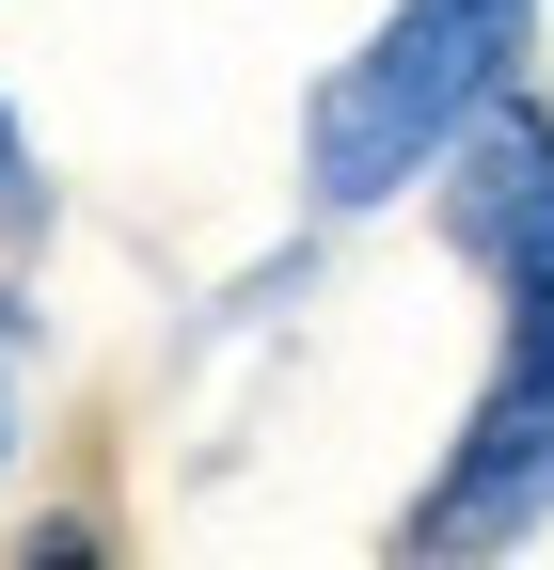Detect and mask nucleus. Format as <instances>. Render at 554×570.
I'll return each mask as SVG.
<instances>
[{"instance_id": "nucleus-1", "label": "nucleus", "mask_w": 554, "mask_h": 570, "mask_svg": "<svg viewBox=\"0 0 554 570\" xmlns=\"http://www.w3.org/2000/svg\"><path fill=\"white\" fill-rule=\"evenodd\" d=\"M523 32H538V0H396L301 111L317 206H396L412 175H444V142L523 80Z\"/></svg>"}, {"instance_id": "nucleus-2", "label": "nucleus", "mask_w": 554, "mask_h": 570, "mask_svg": "<svg viewBox=\"0 0 554 570\" xmlns=\"http://www.w3.org/2000/svg\"><path fill=\"white\" fill-rule=\"evenodd\" d=\"M538 523H554V381L507 365L492 396H475L444 491L412 508V554H507V539H538Z\"/></svg>"}, {"instance_id": "nucleus-3", "label": "nucleus", "mask_w": 554, "mask_h": 570, "mask_svg": "<svg viewBox=\"0 0 554 570\" xmlns=\"http://www.w3.org/2000/svg\"><path fill=\"white\" fill-rule=\"evenodd\" d=\"M444 159H459V238L507 269V254L554 223V127H538L523 96H492V111H475V127L444 142Z\"/></svg>"}, {"instance_id": "nucleus-4", "label": "nucleus", "mask_w": 554, "mask_h": 570, "mask_svg": "<svg viewBox=\"0 0 554 570\" xmlns=\"http://www.w3.org/2000/svg\"><path fill=\"white\" fill-rule=\"evenodd\" d=\"M507 365H538V381H554V223L507 254Z\"/></svg>"}, {"instance_id": "nucleus-5", "label": "nucleus", "mask_w": 554, "mask_h": 570, "mask_svg": "<svg viewBox=\"0 0 554 570\" xmlns=\"http://www.w3.org/2000/svg\"><path fill=\"white\" fill-rule=\"evenodd\" d=\"M0 175H17V127H0Z\"/></svg>"}]
</instances>
